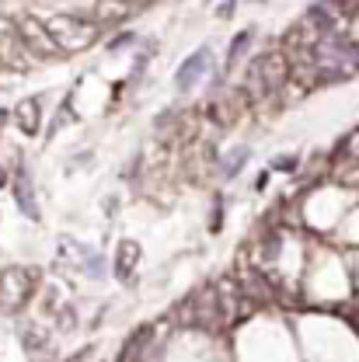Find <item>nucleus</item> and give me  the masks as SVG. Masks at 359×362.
I'll return each mask as SVG.
<instances>
[{
	"mask_svg": "<svg viewBox=\"0 0 359 362\" xmlns=\"http://www.w3.org/2000/svg\"><path fill=\"white\" fill-rule=\"evenodd\" d=\"M248 39H251V32H237V39H234V45H230V52H227V66L241 59V52H244V45H248Z\"/></svg>",
	"mask_w": 359,
	"mask_h": 362,
	"instance_id": "f3484780",
	"label": "nucleus"
},
{
	"mask_svg": "<svg viewBox=\"0 0 359 362\" xmlns=\"http://www.w3.org/2000/svg\"><path fill=\"white\" fill-rule=\"evenodd\" d=\"M0 63H4V59H0Z\"/></svg>",
	"mask_w": 359,
	"mask_h": 362,
	"instance_id": "412c9836",
	"label": "nucleus"
},
{
	"mask_svg": "<svg viewBox=\"0 0 359 362\" xmlns=\"http://www.w3.org/2000/svg\"><path fill=\"white\" fill-rule=\"evenodd\" d=\"M150 338H154V327H136L133 334L126 338V345H122V352H119V362H139L147 356V345H150Z\"/></svg>",
	"mask_w": 359,
	"mask_h": 362,
	"instance_id": "ddd939ff",
	"label": "nucleus"
},
{
	"mask_svg": "<svg viewBox=\"0 0 359 362\" xmlns=\"http://www.w3.org/2000/svg\"><path fill=\"white\" fill-rule=\"evenodd\" d=\"M136 7H143V4H157V0H133Z\"/></svg>",
	"mask_w": 359,
	"mask_h": 362,
	"instance_id": "6ab92c4d",
	"label": "nucleus"
},
{
	"mask_svg": "<svg viewBox=\"0 0 359 362\" xmlns=\"http://www.w3.org/2000/svg\"><path fill=\"white\" fill-rule=\"evenodd\" d=\"M244 157H248V146H237V150L227 157V164H224V175H227V178L241 175V168H244Z\"/></svg>",
	"mask_w": 359,
	"mask_h": 362,
	"instance_id": "dca6fc26",
	"label": "nucleus"
},
{
	"mask_svg": "<svg viewBox=\"0 0 359 362\" xmlns=\"http://www.w3.org/2000/svg\"><path fill=\"white\" fill-rule=\"evenodd\" d=\"M206 66H210V49H199V52H192L185 63L178 66V74H175V88L185 94V90H192L199 84V77L206 74Z\"/></svg>",
	"mask_w": 359,
	"mask_h": 362,
	"instance_id": "1a4fd4ad",
	"label": "nucleus"
},
{
	"mask_svg": "<svg viewBox=\"0 0 359 362\" xmlns=\"http://www.w3.org/2000/svg\"><path fill=\"white\" fill-rule=\"evenodd\" d=\"M18 28H21V39L28 42L32 56H35L39 63H42V59H52V56H59V45L52 42V35H49L45 21H35V18H18Z\"/></svg>",
	"mask_w": 359,
	"mask_h": 362,
	"instance_id": "0eeeda50",
	"label": "nucleus"
},
{
	"mask_svg": "<svg viewBox=\"0 0 359 362\" xmlns=\"http://www.w3.org/2000/svg\"><path fill=\"white\" fill-rule=\"evenodd\" d=\"M139 258H143V251H139V244H136V240H130V237H126V240H119V244H115V258H112L115 275H119V279H133Z\"/></svg>",
	"mask_w": 359,
	"mask_h": 362,
	"instance_id": "9d476101",
	"label": "nucleus"
},
{
	"mask_svg": "<svg viewBox=\"0 0 359 362\" xmlns=\"http://www.w3.org/2000/svg\"><path fill=\"white\" fill-rule=\"evenodd\" d=\"M217 296H220V320L224 324H237V320H244V317L255 310V300L244 293V286L237 282V279H230L224 275L220 282H217Z\"/></svg>",
	"mask_w": 359,
	"mask_h": 362,
	"instance_id": "39448f33",
	"label": "nucleus"
},
{
	"mask_svg": "<svg viewBox=\"0 0 359 362\" xmlns=\"http://www.w3.org/2000/svg\"><path fill=\"white\" fill-rule=\"evenodd\" d=\"M248 98H251L248 90H230L224 98H217L206 112H210V119H213L217 126H230V122H237V115H241V108H244Z\"/></svg>",
	"mask_w": 359,
	"mask_h": 362,
	"instance_id": "6e6552de",
	"label": "nucleus"
},
{
	"mask_svg": "<svg viewBox=\"0 0 359 362\" xmlns=\"http://www.w3.org/2000/svg\"><path fill=\"white\" fill-rule=\"evenodd\" d=\"M338 157H346L342 164H359V129H353V133L342 139V146H338Z\"/></svg>",
	"mask_w": 359,
	"mask_h": 362,
	"instance_id": "2eb2a0df",
	"label": "nucleus"
},
{
	"mask_svg": "<svg viewBox=\"0 0 359 362\" xmlns=\"http://www.w3.org/2000/svg\"><path fill=\"white\" fill-rule=\"evenodd\" d=\"M171 317H175L178 327H213V324H224V320H220L217 286H199V289H192L178 307H175Z\"/></svg>",
	"mask_w": 359,
	"mask_h": 362,
	"instance_id": "7ed1b4c3",
	"label": "nucleus"
},
{
	"mask_svg": "<svg viewBox=\"0 0 359 362\" xmlns=\"http://www.w3.org/2000/svg\"><path fill=\"white\" fill-rule=\"evenodd\" d=\"M14 122H18V129H21L25 136L39 133V126H42V105H39V98H25V101H18V108H14Z\"/></svg>",
	"mask_w": 359,
	"mask_h": 362,
	"instance_id": "f8f14e48",
	"label": "nucleus"
},
{
	"mask_svg": "<svg viewBox=\"0 0 359 362\" xmlns=\"http://www.w3.org/2000/svg\"><path fill=\"white\" fill-rule=\"evenodd\" d=\"M136 11L133 0H98L94 4V21L98 25H119Z\"/></svg>",
	"mask_w": 359,
	"mask_h": 362,
	"instance_id": "9b49d317",
	"label": "nucleus"
},
{
	"mask_svg": "<svg viewBox=\"0 0 359 362\" xmlns=\"http://www.w3.org/2000/svg\"><path fill=\"white\" fill-rule=\"evenodd\" d=\"M39 286V272L25 269V265H11L0 272V310L4 314H18L28 307L32 293Z\"/></svg>",
	"mask_w": 359,
	"mask_h": 362,
	"instance_id": "20e7f679",
	"label": "nucleus"
},
{
	"mask_svg": "<svg viewBox=\"0 0 359 362\" xmlns=\"http://www.w3.org/2000/svg\"><path fill=\"white\" fill-rule=\"evenodd\" d=\"M0 185H4V175H0Z\"/></svg>",
	"mask_w": 359,
	"mask_h": 362,
	"instance_id": "aec40b11",
	"label": "nucleus"
},
{
	"mask_svg": "<svg viewBox=\"0 0 359 362\" xmlns=\"http://www.w3.org/2000/svg\"><path fill=\"white\" fill-rule=\"evenodd\" d=\"M290 81H293V59H290V52L286 49H269V52H262V56L251 59L244 90L251 98H269L272 90L286 88Z\"/></svg>",
	"mask_w": 359,
	"mask_h": 362,
	"instance_id": "f257e3e1",
	"label": "nucleus"
},
{
	"mask_svg": "<svg viewBox=\"0 0 359 362\" xmlns=\"http://www.w3.org/2000/svg\"><path fill=\"white\" fill-rule=\"evenodd\" d=\"M297 168V157H275L272 160V171H293Z\"/></svg>",
	"mask_w": 359,
	"mask_h": 362,
	"instance_id": "a211bd4d",
	"label": "nucleus"
},
{
	"mask_svg": "<svg viewBox=\"0 0 359 362\" xmlns=\"http://www.w3.org/2000/svg\"><path fill=\"white\" fill-rule=\"evenodd\" d=\"M45 28L52 35V42L59 45V52H84L91 42H98L101 25L91 18H77V14H52L45 18Z\"/></svg>",
	"mask_w": 359,
	"mask_h": 362,
	"instance_id": "f03ea898",
	"label": "nucleus"
},
{
	"mask_svg": "<svg viewBox=\"0 0 359 362\" xmlns=\"http://www.w3.org/2000/svg\"><path fill=\"white\" fill-rule=\"evenodd\" d=\"M14 199H18V206L28 220H39V202L32 199V185L25 175H18V181H14Z\"/></svg>",
	"mask_w": 359,
	"mask_h": 362,
	"instance_id": "4468645a",
	"label": "nucleus"
},
{
	"mask_svg": "<svg viewBox=\"0 0 359 362\" xmlns=\"http://www.w3.org/2000/svg\"><path fill=\"white\" fill-rule=\"evenodd\" d=\"M0 59H4L11 70H28V66L39 63V59L32 56L28 42L21 39L18 21H4V18H0Z\"/></svg>",
	"mask_w": 359,
	"mask_h": 362,
	"instance_id": "423d86ee",
	"label": "nucleus"
}]
</instances>
